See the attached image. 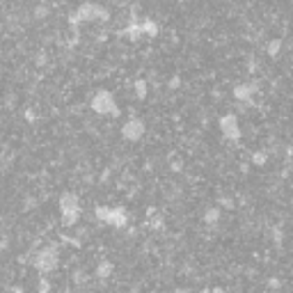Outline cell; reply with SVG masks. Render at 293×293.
<instances>
[{
  "mask_svg": "<svg viewBox=\"0 0 293 293\" xmlns=\"http://www.w3.org/2000/svg\"><path fill=\"white\" fill-rule=\"evenodd\" d=\"M92 21H99V23H106L110 21V9L99 2H92V0H85L80 2L76 12L69 14V26L78 28L80 23H92Z\"/></svg>",
  "mask_w": 293,
  "mask_h": 293,
  "instance_id": "6da1fadb",
  "label": "cell"
},
{
  "mask_svg": "<svg viewBox=\"0 0 293 293\" xmlns=\"http://www.w3.org/2000/svg\"><path fill=\"white\" fill-rule=\"evenodd\" d=\"M89 108H92L96 115H110V117H119L121 115L113 92H108V89H96V94H94L92 101H89Z\"/></svg>",
  "mask_w": 293,
  "mask_h": 293,
  "instance_id": "7a4b0ae2",
  "label": "cell"
},
{
  "mask_svg": "<svg viewBox=\"0 0 293 293\" xmlns=\"http://www.w3.org/2000/svg\"><path fill=\"white\" fill-rule=\"evenodd\" d=\"M94 215H96L99 222H103L108 227H115V229H124L128 225V213H126V208H121V206H117V208L99 206L94 211Z\"/></svg>",
  "mask_w": 293,
  "mask_h": 293,
  "instance_id": "3957f363",
  "label": "cell"
},
{
  "mask_svg": "<svg viewBox=\"0 0 293 293\" xmlns=\"http://www.w3.org/2000/svg\"><path fill=\"white\" fill-rule=\"evenodd\" d=\"M58 261H60V257H58V247L48 245V247H41V250L34 252L32 266L37 268L41 275H46V273H51V270L58 268Z\"/></svg>",
  "mask_w": 293,
  "mask_h": 293,
  "instance_id": "277c9868",
  "label": "cell"
},
{
  "mask_svg": "<svg viewBox=\"0 0 293 293\" xmlns=\"http://www.w3.org/2000/svg\"><path fill=\"white\" fill-rule=\"evenodd\" d=\"M220 133L227 142H238L243 138V131H240V119L236 113H225L220 117Z\"/></svg>",
  "mask_w": 293,
  "mask_h": 293,
  "instance_id": "5b68a950",
  "label": "cell"
},
{
  "mask_svg": "<svg viewBox=\"0 0 293 293\" xmlns=\"http://www.w3.org/2000/svg\"><path fill=\"white\" fill-rule=\"evenodd\" d=\"M259 94V85L254 80H247V83H238L234 87V99L238 101L240 106H254V99Z\"/></svg>",
  "mask_w": 293,
  "mask_h": 293,
  "instance_id": "8992f818",
  "label": "cell"
},
{
  "mask_svg": "<svg viewBox=\"0 0 293 293\" xmlns=\"http://www.w3.org/2000/svg\"><path fill=\"white\" fill-rule=\"evenodd\" d=\"M145 131H146L145 121H142L140 117H131V119H126L124 126H121V138L128 142H138V140H142Z\"/></svg>",
  "mask_w": 293,
  "mask_h": 293,
  "instance_id": "52a82bcc",
  "label": "cell"
},
{
  "mask_svg": "<svg viewBox=\"0 0 293 293\" xmlns=\"http://www.w3.org/2000/svg\"><path fill=\"white\" fill-rule=\"evenodd\" d=\"M69 211H80V200L76 193L60 195V213H69Z\"/></svg>",
  "mask_w": 293,
  "mask_h": 293,
  "instance_id": "ba28073f",
  "label": "cell"
},
{
  "mask_svg": "<svg viewBox=\"0 0 293 293\" xmlns=\"http://www.w3.org/2000/svg\"><path fill=\"white\" fill-rule=\"evenodd\" d=\"M138 23H140V34L142 37H156V34L160 32V26L153 19H142V21H138Z\"/></svg>",
  "mask_w": 293,
  "mask_h": 293,
  "instance_id": "9c48e42d",
  "label": "cell"
},
{
  "mask_svg": "<svg viewBox=\"0 0 293 293\" xmlns=\"http://www.w3.org/2000/svg\"><path fill=\"white\" fill-rule=\"evenodd\" d=\"M220 218H222V208H220V206H211V208H206V213L202 215L204 225H208V227H215V225L220 222Z\"/></svg>",
  "mask_w": 293,
  "mask_h": 293,
  "instance_id": "30bf717a",
  "label": "cell"
},
{
  "mask_svg": "<svg viewBox=\"0 0 293 293\" xmlns=\"http://www.w3.org/2000/svg\"><path fill=\"white\" fill-rule=\"evenodd\" d=\"M133 92H135V99L138 101L146 99V94H149V83H146V78H135L133 80Z\"/></svg>",
  "mask_w": 293,
  "mask_h": 293,
  "instance_id": "8fae6325",
  "label": "cell"
},
{
  "mask_svg": "<svg viewBox=\"0 0 293 293\" xmlns=\"http://www.w3.org/2000/svg\"><path fill=\"white\" fill-rule=\"evenodd\" d=\"M48 16H51V7L46 5V2H39V5L32 9V19L37 21V23H41V21H46Z\"/></svg>",
  "mask_w": 293,
  "mask_h": 293,
  "instance_id": "7c38bea8",
  "label": "cell"
},
{
  "mask_svg": "<svg viewBox=\"0 0 293 293\" xmlns=\"http://www.w3.org/2000/svg\"><path fill=\"white\" fill-rule=\"evenodd\" d=\"M280 53H282V39L280 37H275V39H270L266 44V55L268 58H277Z\"/></svg>",
  "mask_w": 293,
  "mask_h": 293,
  "instance_id": "4fadbf2b",
  "label": "cell"
},
{
  "mask_svg": "<svg viewBox=\"0 0 293 293\" xmlns=\"http://www.w3.org/2000/svg\"><path fill=\"white\" fill-rule=\"evenodd\" d=\"M110 273H113V264H110V261H101L99 266H96V277H99V280H108Z\"/></svg>",
  "mask_w": 293,
  "mask_h": 293,
  "instance_id": "5bb4252c",
  "label": "cell"
},
{
  "mask_svg": "<svg viewBox=\"0 0 293 293\" xmlns=\"http://www.w3.org/2000/svg\"><path fill=\"white\" fill-rule=\"evenodd\" d=\"M80 220V211H69V213H62V225L64 227H73Z\"/></svg>",
  "mask_w": 293,
  "mask_h": 293,
  "instance_id": "9a60e30c",
  "label": "cell"
},
{
  "mask_svg": "<svg viewBox=\"0 0 293 293\" xmlns=\"http://www.w3.org/2000/svg\"><path fill=\"white\" fill-rule=\"evenodd\" d=\"M268 163V151H254L252 153V165H257V167H264Z\"/></svg>",
  "mask_w": 293,
  "mask_h": 293,
  "instance_id": "2e32d148",
  "label": "cell"
},
{
  "mask_svg": "<svg viewBox=\"0 0 293 293\" xmlns=\"http://www.w3.org/2000/svg\"><path fill=\"white\" fill-rule=\"evenodd\" d=\"M37 291H39V293H48V291H51V282H48L46 275H41L39 284H37Z\"/></svg>",
  "mask_w": 293,
  "mask_h": 293,
  "instance_id": "e0dca14e",
  "label": "cell"
},
{
  "mask_svg": "<svg viewBox=\"0 0 293 293\" xmlns=\"http://www.w3.org/2000/svg\"><path fill=\"white\" fill-rule=\"evenodd\" d=\"M23 119H26L28 124H34V121H37V113H34L32 108H26V110H23Z\"/></svg>",
  "mask_w": 293,
  "mask_h": 293,
  "instance_id": "ac0fdd59",
  "label": "cell"
},
{
  "mask_svg": "<svg viewBox=\"0 0 293 293\" xmlns=\"http://www.w3.org/2000/svg\"><path fill=\"white\" fill-rule=\"evenodd\" d=\"M181 85H183L181 76H172V78H170V83H167V87H170V89H179Z\"/></svg>",
  "mask_w": 293,
  "mask_h": 293,
  "instance_id": "d6986e66",
  "label": "cell"
},
{
  "mask_svg": "<svg viewBox=\"0 0 293 293\" xmlns=\"http://www.w3.org/2000/svg\"><path fill=\"white\" fill-rule=\"evenodd\" d=\"M220 208H234V202L229 200V197H222V200H220Z\"/></svg>",
  "mask_w": 293,
  "mask_h": 293,
  "instance_id": "ffe728a7",
  "label": "cell"
},
{
  "mask_svg": "<svg viewBox=\"0 0 293 293\" xmlns=\"http://www.w3.org/2000/svg\"><path fill=\"white\" fill-rule=\"evenodd\" d=\"M37 64H39V67H41V64H46V55H44V53L37 58Z\"/></svg>",
  "mask_w": 293,
  "mask_h": 293,
  "instance_id": "44dd1931",
  "label": "cell"
},
{
  "mask_svg": "<svg viewBox=\"0 0 293 293\" xmlns=\"http://www.w3.org/2000/svg\"><path fill=\"white\" fill-rule=\"evenodd\" d=\"M208 293H227V291H225V289H211Z\"/></svg>",
  "mask_w": 293,
  "mask_h": 293,
  "instance_id": "7402d4cb",
  "label": "cell"
}]
</instances>
